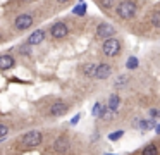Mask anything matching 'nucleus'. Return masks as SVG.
I'll return each mask as SVG.
<instances>
[{
  "instance_id": "obj_11",
  "label": "nucleus",
  "mask_w": 160,
  "mask_h": 155,
  "mask_svg": "<svg viewBox=\"0 0 160 155\" xmlns=\"http://www.w3.org/2000/svg\"><path fill=\"white\" fill-rule=\"evenodd\" d=\"M14 65V57L12 55H0V69L5 71V69H11Z\"/></svg>"
},
{
  "instance_id": "obj_22",
  "label": "nucleus",
  "mask_w": 160,
  "mask_h": 155,
  "mask_svg": "<svg viewBox=\"0 0 160 155\" xmlns=\"http://www.w3.org/2000/svg\"><path fill=\"white\" fill-rule=\"evenodd\" d=\"M102 2V5L105 7V9H110L112 5H114V2H112V0H100Z\"/></svg>"
},
{
  "instance_id": "obj_23",
  "label": "nucleus",
  "mask_w": 160,
  "mask_h": 155,
  "mask_svg": "<svg viewBox=\"0 0 160 155\" xmlns=\"http://www.w3.org/2000/svg\"><path fill=\"white\" fill-rule=\"evenodd\" d=\"M19 52H21V54H24V55H29V48H28V45H21V47H19Z\"/></svg>"
},
{
  "instance_id": "obj_18",
  "label": "nucleus",
  "mask_w": 160,
  "mask_h": 155,
  "mask_svg": "<svg viewBox=\"0 0 160 155\" xmlns=\"http://www.w3.org/2000/svg\"><path fill=\"white\" fill-rule=\"evenodd\" d=\"M152 24H153L155 28L160 26V14H158V10H155V12L152 14Z\"/></svg>"
},
{
  "instance_id": "obj_27",
  "label": "nucleus",
  "mask_w": 160,
  "mask_h": 155,
  "mask_svg": "<svg viewBox=\"0 0 160 155\" xmlns=\"http://www.w3.org/2000/svg\"><path fill=\"white\" fill-rule=\"evenodd\" d=\"M157 114H158V110H157V109H152V110H150V117H152V119H155Z\"/></svg>"
},
{
  "instance_id": "obj_28",
  "label": "nucleus",
  "mask_w": 160,
  "mask_h": 155,
  "mask_svg": "<svg viewBox=\"0 0 160 155\" xmlns=\"http://www.w3.org/2000/svg\"><path fill=\"white\" fill-rule=\"evenodd\" d=\"M59 3H66V2H69V0H57Z\"/></svg>"
},
{
  "instance_id": "obj_17",
  "label": "nucleus",
  "mask_w": 160,
  "mask_h": 155,
  "mask_svg": "<svg viewBox=\"0 0 160 155\" xmlns=\"http://www.w3.org/2000/svg\"><path fill=\"white\" fill-rule=\"evenodd\" d=\"M138 64H139V62H138V59H136V57H129L128 62H126V67H128V69H136V67H138Z\"/></svg>"
},
{
  "instance_id": "obj_14",
  "label": "nucleus",
  "mask_w": 160,
  "mask_h": 155,
  "mask_svg": "<svg viewBox=\"0 0 160 155\" xmlns=\"http://www.w3.org/2000/svg\"><path fill=\"white\" fill-rule=\"evenodd\" d=\"M95 69H97V64H84L83 65V74L88 76V78H93V76H95Z\"/></svg>"
},
{
  "instance_id": "obj_7",
  "label": "nucleus",
  "mask_w": 160,
  "mask_h": 155,
  "mask_svg": "<svg viewBox=\"0 0 160 155\" xmlns=\"http://www.w3.org/2000/svg\"><path fill=\"white\" fill-rule=\"evenodd\" d=\"M110 74H112L110 65H108V64H100V65H97V69H95V76H93V78L107 79V78H110Z\"/></svg>"
},
{
  "instance_id": "obj_15",
  "label": "nucleus",
  "mask_w": 160,
  "mask_h": 155,
  "mask_svg": "<svg viewBox=\"0 0 160 155\" xmlns=\"http://www.w3.org/2000/svg\"><path fill=\"white\" fill-rule=\"evenodd\" d=\"M157 124H155V119H148V121H141V122H139V127H141L143 131H148L150 127H155Z\"/></svg>"
},
{
  "instance_id": "obj_4",
  "label": "nucleus",
  "mask_w": 160,
  "mask_h": 155,
  "mask_svg": "<svg viewBox=\"0 0 160 155\" xmlns=\"http://www.w3.org/2000/svg\"><path fill=\"white\" fill-rule=\"evenodd\" d=\"M114 33H115V28L112 26V24H108V23H102V24H98V28H97V36L102 38V40L112 38Z\"/></svg>"
},
{
  "instance_id": "obj_5",
  "label": "nucleus",
  "mask_w": 160,
  "mask_h": 155,
  "mask_svg": "<svg viewBox=\"0 0 160 155\" xmlns=\"http://www.w3.org/2000/svg\"><path fill=\"white\" fill-rule=\"evenodd\" d=\"M16 28H18L19 31H24L28 29V28L33 26V16L31 14H21V16L16 17Z\"/></svg>"
},
{
  "instance_id": "obj_25",
  "label": "nucleus",
  "mask_w": 160,
  "mask_h": 155,
  "mask_svg": "<svg viewBox=\"0 0 160 155\" xmlns=\"http://www.w3.org/2000/svg\"><path fill=\"white\" fill-rule=\"evenodd\" d=\"M79 121H81V114H78L76 117H72V119H71V124H72V126H74V124H78V122H79Z\"/></svg>"
},
{
  "instance_id": "obj_21",
  "label": "nucleus",
  "mask_w": 160,
  "mask_h": 155,
  "mask_svg": "<svg viewBox=\"0 0 160 155\" xmlns=\"http://www.w3.org/2000/svg\"><path fill=\"white\" fill-rule=\"evenodd\" d=\"M7 133H9V127L5 126V124H0V138L7 136Z\"/></svg>"
},
{
  "instance_id": "obj_13",
  "label": "nucleus",
  "mask_w": 160,
  "mask_h": 155,
  "mask_svg": "<svg viewBox=\"0 0 160 155\" xmlns=\"http://www.w3.org/2000/svg\"><path fill=\"white\" fill-rule=\"evenodd\" d=\"M107 107L112 110V112H117V109L121 107V98H119V95H110V96H108Z\"/></svg>"
},
{
  "instance_id": "obj_16",
  "label": "nucleus",
  "mask_w": 160,
  "mask_h": 155,
  "mask_svg": "<svg viewBox=\"0 0 160 155\" xmlns=\"http://www.w3.org/2000/svg\"><path fill=\"white\" fill-rule=\"evenodd\" d=\"M158 152H157V147L153 143H148L145 148H143V155H157Z\"/></svg>"
},
{
  "instance_id": "obj_8",
  "label": "nucleus",
  "mask_w": 160,
  "mask_h": 155,
  "mask_svg": "<svg viewBox=\"0 0 160 155\" xmlns=\"http://www.w3.org/2000/svg\"><path fill=\"white\" fill-rule=\"evenodd\" d=\"M67 148H69V141H67V138H64V136L57 138V140L53 141V145H52V150L57 152V153H66Z\"/></svg>"
},
{
  "instance_id": "obj_12",
  "label": "nucleus",
  "mask_w": 160,
  "mask_h": 155,
  "mask_svg": "<svg viewBox=\"0 0 160 155\" xmlns=\"http://www.w3.org/2000/svg\"><path fill=\"white\" fill-rule=\"evenodd\" d=\"M98 117H102L103 121H112L115 117V112H112L107 105H102L100 107V112H98Z\"/></svg>"
},
{
  "instance_id": "obj_2",
  "label": "nucleus",
  "mask_w": 160,
  "mask_h": 155,
  "mask_svg": "<svg viewBox=\"0 0 160 155\" xmlns=\"http://www.w3.org/2000/svg\"><path fill=\"white\" fill-rule=\"evenodd\" d=\"M117 14L122 19H131L136 14V5L132 2H121L117 5Z\"/></svg>"
},
{
  "instance_id": "obj_3",
  "label": "nucleus",
  "mask_w": 160,
  "mask_h": 155,
  "mask_svg": "<svg viewBox=\"0 0 160 155\" xmlns=\"http://www.w3.org/2000/svg\"><path fill=\"white\" fill-rule=\"evenodd\" d=\"M42 133L40 131H29V133H26L24 136L21 138L22 145H26V147H36V145L42 143Z\"/></svg>"
},
{
  "instance_id": "obj_10",
  "label": "nucleus",
  "mask_w": 160,
  "mask_h": 155,
  "mask_svg": "<svg viewBox=\"0 0 160 155\" xmlns=\"http://www.w3.org/2000/svg\"><path fill=\"white\" fill-rule=\"evenodd\" d=\"M43 40H45V31H43V29H36L35 33L29 34L28 45H40Z\"/></svg>"
},
{
  "instance_id": "obj_24",
  "label": "nucleus",
  "mask_w": 160,
  "mask_h": 155,
  "mask_svg": "<svg viewBox=\"0 0 160 155\" xmlns=\"http://www.w3.org/2000/svg\"><path fill=\"white\" fill-rule=\"evenodd\" d=\"M100 107H102V103H95V107H93V112H91L95 117H98V112H100Z\"/></svg>"
},
{
  "instance_id": "obj_6",
  "label": "nucleus",
  "mask_w": 160,
  "mask_h": 155,
  "mask_svg": "<svg viewBox=\"0 0 160 155\" xmlns=\"http://www.w3.org/2000/svg\"><path fill=\"white\" fill-rule=\"evenodd\" d=\"M50 33H52L53 38H57V40H60V38H66L67 36V26L64 23H55L52 26V29H50Z\"/></svg>"
},
{
  "instance_id": "obj_9",
  "label": "nucleus",
  "mask_w": 160,
  "mask_h": 155,
  "mask_svg": "<svg viewBox=\"0 0 160 155\" xmlns=\"http://www.w3.org/2000/svg\"><path fill=\"white\" fill-rule=\"evenodd\" d=\"M67 103H64V102H55L52 107H50V116H53V117H60V116H64V114L67 112Z\"/></svg>"
},
{
  "instance_id": "obj_19",
  "label": "nucleus",
  "mask_w": 160,
  "mask_h": 155,
  "mask_svg": "<svg viewBox=\"0 0 160 155\" xmlns=\"http://www.w3.org/2000/svg\"><path fill=\"white\" fill-rule=\"evenodd\" d=\"M122 136H124V131H115V133H110V134H108V140L117 141V140H121Z\"/></svg>"
},
{
  "instance_id": "obj_26",
  "label": "nucleus",
  "mask_w": 160,
  "mask_h": 155,
  "mask_svg": "<svg viewBox=\"0 0 160 155\" xmlns=\"http://www.w3.org/2000/svg\"><path fill=\"white\" fill-rule=\"evenodd\" d=\"M126 81H128V79H126V78H119L117 81H115V86H122V85H124Z\"/></svg>"
},
{
  "instance_id": "obj_20",
  "label": "nucleus",
  "mask_w": 160,
  "mask_h": 155,
  "mask_svg": "<svg viewBox=\"0 0 160 155\" xmlns=\"http://www.w3.org/2000/svg\"><path fill=\"white\" fill-rule=\"evenodd\" d=\"M84 12H86V5H84V3H81L79 7H76V9H74V14H79V16H83Z\"/></svg>"
},
{
  "instance_id": "obj_29",
  "label": "nucleus",
  "mask_w": 160,
  "mask_h": 155,
  "mask_svg": "<svg viewBox=\"0 0 160 155\" xmlns=\"http://www.w3.org/2000/svg\"><path fill=\"white\" fill-rule=\"evenodd\" d=\"M105 155H114V153H105Z\"/></svg>"
},
{
  "instance_id": "obj_1",
  "label": "nucleus",
  "mask_w": 160,
  "mask_h": 155,
  "mask_svg": "<svg viewBox=\"0 0 160 155\" xmlns=\"http://www.w3.org/2000/svg\"><path fill=\"white\" fill-rule=\"evenodd\" d=\"M103 54L107 55V57H115V55L121 54V41L115 40V38H107V40L103 41Z\"/></svg>"
}]
</instances>
